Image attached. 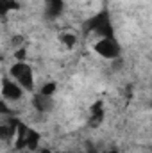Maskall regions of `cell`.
<instances>
[{"label": "cell", "mask_w": 152, "mask_h": 153, "mask_svg": "<svg viewBox=\"0 0 152 153\" xmlns=\"http://www.w3.org/2000/svg\"><path fill=\"white\" fill-rule=\"evenodd\" d=\"M59 41H61L63 46H66V48H74V46L77 45V36L75 34H72V32H61V34H59Z\"/></svg>", "instance_id": "5"}, {"label": "cell", "mask_w": 152, "mask_h": 153, "mask_svg": "<svg viewBox=\"0 0 152 153\" xmlns=\"http://www.w3.org/2000/svg\"><path fill=\"white\" fill-rule=\"evenodd\" d=\"M9 76L25 91V93H32L36 87V75L32 66L27 61H14L9 66Z\"/></svg>", "instance_id": "1"}, {"label": "cell", "mask_w": 152, "mask_h": 153, "mask_svg": "<svg viewBox=\"0 0 152 153\" xmlns=\"http://www.w3.org/2000/svg\"><path fill=\"white\" fill-rule=\"evenodd\" d=\"M104 153H120L118 150H108V152H104Z\"/></svg>", "instance_id": "7"}, {"label": "cell", "mask_w": 152, "mask_h": 153, "mask_svg": "<svg viewBox=\"0 0 152 153\" xmlns=\"http://www.w3.org/2000/svg\"><path fill=\"white\" fill-rule=\"evenodd\" d=\"M56 91H57V82H54V80H48V82L41 84L38 89V93L43 94V96H54Z\"/></svg>", "instance_id": "4"}, {"label": "cell", "mask_w": 152, "mask_h": 153, "mask_svg": "<svg viewBox=\"0 0 152 153\" xmlns=\"http://www.w3.org/2000/svg\"><path fill=\"white\" fill-rule=\"evenodd\" d=\"M93 52L106 61H116L122 55V48L114 38H97L93 41Z\"/></svg>", "instance_id": "3"}, {"label": "cell", "mask_w": 152, "mask_h": 153, "mask_svg": "<svg viewBox=\"0 0 152 153\" xmlns=\"http://www.w3.org/2000/svg\"><path fill=\"white\" fill-rule=\"evenodd\" d=\"M18 5L14 4V0H0V16L9 14L13 9H16Z\"/></svg>", "instance_id": "6"}, {"label": "cell", "mask_w": 152, "mask_h": 153, "mask_svg": "<svg viewBox=\"0 0 152 153\" xmlns=\"http://www.w3.org/2000/svg\"><path fill=\"white\" fill-rule=\"evenodd\" d=\"M0 96L13 107V109H16V105L25 98V91L11 78V76H2V80H0Z\"/></svg>", "instance_id": "2"}]
</instances>
